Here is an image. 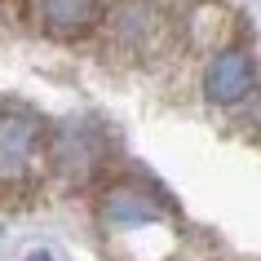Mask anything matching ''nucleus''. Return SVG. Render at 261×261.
<instances>
[{
	"instance_id": "nucleus-1",
	"label": "nucleus",
	"mask_w": 261,
	"mask_h": 261,
	"mask_svg": "<svg viewBox=\"0 0 261 261\" xmlns=\"http://www.w3.org/2000/svg\"><path fill=\"white\" fill-rule=\"evenodd\" d=\"M44 128L27 111H0V181H18L40 164Z\"/></svg>"
},
{
	"instance_id": "nucleus-2",
	"label": "nucleus",
	"mask_w": 261,
	"mask_h": 261,
	"mask_svg": "<svg viewBox=\"0 0 261 261\" xmlns=\"http://www.w3.org/2000/svg\"><path fill=\"white\" fill-rule=\"evenodd\" d=\"M257 84V67H252V54L248 49H221L204 71V97L213 107H234L244 102Z\"/></svg>"
},
{
	"instance_id": "nucleus-3",
	"label": "nucleus",
	"mask_w": 261,
	"mask_h": 261,
	"mask_svg": "<svg viewBox=\"0 0 261 261\" xmlns=\"http://www.w3.org/2000/svg\"><path fill=\"white\" fill-rule=\"evenodd\" d=\"M115 40L128 54H155L164 40V14L155 9V0H124L115 14Z\"/></svg>"
},
{
	"instance_id": "nucleus-4",
	"label": "nucleus",
	"mask_w": 261,
	"mask_h": 261,
	"mask_svg": "<svg viewBox=\"0 0 261 261\" xmlns=\"http://www.w3.org/2000/svg\"><path fill=\"white\" fill-rule=\"evenodd\" d=\"M102 0H40V27L54 40H80L97 27Z\"/></svg>"
},
{
	"instance_id": "nucleus-5",
	"label": "nucleus",
	"mask_w": 261,
	"mask_h": 261,
	"mask_svg": "<svg viewBox=\"0 0 261 261\" xmlns=\"http://www.w3.org/2000/svg\"><path fill=\"white\" fill-rule=\"evenodd\" d=\"M49 155H54V164L62 168L67 177L84 181L89 173H93V164H97V142L89 138V124H62V128L54 133Z\"/></svg>"
},
{
	"instance_id": "nucleus-6",
	"label": "nucleus",
	"mask_w": 261,
	"mask_h": 261,
	"mask_svg": "<svg viewBox=\"0 0 261 261\" xmlns=\"http://www.w3.org/2000/svg\"><path fill=\"white\" fill-rule=\"evenodd\" d=\"M102 217H107L111 226H146V221H164L168 204H160L155 195L138 191V186H115V191H107V199H102Z\"/></svg>"
},
{
	"instance_id": "nucleus-7",
	"label": "nucleus",
	"mask_w": 261,
	"mask_h": 261,
	"mask_svg": "<svg viewBox=\"0 0 261 261\" xmlns=\"http://www.w3.org/2000/svg\"><path fill=\"white\" fill-rule=\"evenodd\" d=\"M27 261H54V257H49V252H31Z\"/></svg>"
}]
</instances>
